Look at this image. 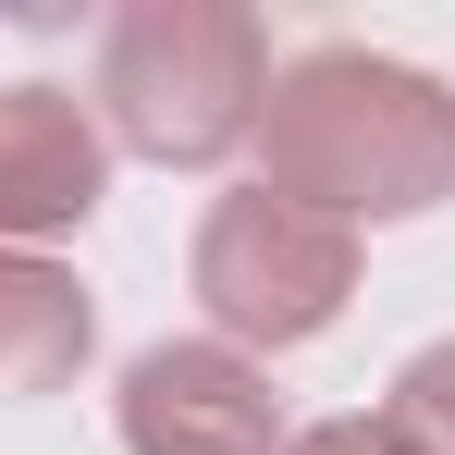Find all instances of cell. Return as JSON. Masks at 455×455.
<instances>
[{
    "instance_id": "6da1fadb",
    "label": "cell",
    "mask_w": 455,
    "mask_h": 455,
    "mask_svg": "<svg viewBox=\"0 0 455 455\" xmlns=\"http://www.w3.org/2000/svg\"><path fill=\"white\" fill-rule=\"evenodd\" d=\"M259 185L320 222H419L455 197V86L394 50H307L271 75L259 111Z\"/></svg>"
},
{
    "instance_id": "7a4b0ae2",
    "label": "cell",
    "mask_w": 455,
    "mask_h": 455,
    "mask_svg": "<svg viewBox=\"0 0 455 455\" xmlns=\"http://www.w3.org/2000/svg\"><path fill=\"white\" fill-rule=\"evenodd\" d=\"M99 136L160 160V172H210L259 136L271 111V37L246 0H124L99 37Z\"/></svg>"
},
{
    "instance_id": "3957f363",
    "label": "cell",
    "mask_w": 455,
    "mask_h": 455,
    "mask_svg": "<svg viewBox=\"0 0 455 455\" xmlns=\"http://www.w3.org/2000/svg\"><path fill=\"white\" fill-rule=\"evenodd\" d=\"M185 283L210 307V345H307V332H332L345 296H357V234L296 210V197H271V185H234L210 197V222H197V259H185Z\"/></svg>"
},
{
    "instance_id": "277c9868",
    "label": "cell",
    "mask_w": 455,
    "mask_h": 455,
    "mask_svg": "<svg viewBox=\"0 0 455 455\" xmlns=\"http://www.w3.org/2000/svg\"><path fill=\"white\" fill-rule=\"evenodd\" d=\"M111 431H124V455H283V394L259 357L197 332V345H148L124 370Z\"/></svg>"
},
{
    "instance_id": "5b68a950",
    "label": "cell",
    "mask_w": 455,
    "mask_h": 455,
    "mask_svg": "<svg viewBox=\"0 0 455 455\" xmlns=\"http://www.w3.org/2000/svg\"><path fill=\"white\" fill-rule=\"evenodd\" d=\"M111 197V136L75 86H0V246H50L86 234Z\"/></svg>"
},
{
    "instance_id": "8992f818",
    "label": "cell",
    "mask_w": 455,
    "mask_h": 455,
    "mask_svg": "<svg viewBox=\"0 0 455 455\" xmlns=\"http://www.w3.org/2000/svg\"><path fill=\"white\" fill-rule=\"evenodd\" d=\"M99 345V307L62 259L37 246H0V394H62Z\"/></svg>"
},
{
    "instance_id": "52a82bcc",
    "label": "cell",
    "mask_w": 455,
    "mask_h": 455,
    "mask_svg": "<svg viewBox=\"0 0 455 455\" xmlns=\"http://www.w3.org/2000/svg\"><path fill=\"white\" fill-rule=\"evenodd\" d=\"M381 431L406 455H455V332L443 345H419L406 370H394V394H381Z\"/></svg>"
},
{
    "instance_id": "ba28073f",
    "label": "cell",
    "mask_w": 455,
    "mask_h": 455,
    "mask_svg": "<svg viewBox=\"0 0 455 455\" xmlns=\"http://www.w3.org/2000/svg\"><path fill=\"white\" fill-rule=\"evenodd\" d=\"M283 455H406V443L381 431V406H370V419H307V431H283Z\"/></svg>"
}]
</instances>
